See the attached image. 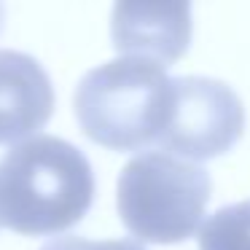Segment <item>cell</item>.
I'll return each instance as SVG.
<instances>
[{"label": "cell", "mask_w": 250, "mask_h": 250, "mask_svg": "<svg viewBox=\"0 0 250 250\" xmlns=\"http://www.w3.org/2000/svg\"><path fill=\"white\" fill-rule=\"evenodd\" d=\"M94 169L73 143L41 135L0 159V223L27 237L73 229L94 202Z\"/></svg>", "instance_id": "6da1fadb"}, {"label": "cell", "mask_w": 250, "mask_h": 250, "mask_svg": "<svg viewBox=\"0 0 250 250\" xmlns=\"http://www.w3.org/2000/svg\"><path fill=\"white\" fill-rule=\"evenodd\" d=\"M172 78L162 65L121 57L78 81L73 108L83 135L110 151H140L159 143L169 119Z\"/></svg>", "instance_id": "7a4b0ae2"}, {"label": "cell", "mask_w": 250, "mask_h": 250, "mask_svg": "<svg viewBox=\"0 0 250 250\" xmlns=\"http://www.w3.org/2000/svg\"><path fill=\"white\" fill-rule=\"evenodd\" d=\"M210 194L212 180L202 164L146 151L121 169L116 207L135 242L175 245L199 231Z\"/></svg>", "instance_id": "3957f363"}, {"label": "cell", "mask_w": 250, "mask_h": 250, "mask_svg": "<svg viewBox=\"0 0 250 250\" xmlns=\"http://www.w3.org/2000/svg\"><path fill=\"white\" fill-rule=\"evenodd\" d=\"M245 129V108L229 83L205 76L172 78L169 119L159 146L186 162H207L231 151Z\"/></svg>", "instance_id": "277c9868"}, {"label": "cell", "mask_w": 250, "mask_h": 250, "mask_svg": "<svg viewBox=\"0 0 250 250\" xmlns=\"http://www.w3.org/2000/svg\"><path fill=\"white\" fill-rule=\"evenodd\" d=\"M113 46L126 57L151 60L167 67L191 43L188 3H119L110 17Z\"/></svg>", "instance_id": "5b68a950"}, {"label": "cell", "mask_w": 250, "mask_h": 250, "mask_svg": "<svg viewBox=\"0 0 250 250\" xmlns=\"http://www.w3.org/2000/svg\"><path fill=\"white\" fill-rule=\"evenodd\" d=\"M54 113V86L35 57L0 51V146L24 143Z\"/></svg>", "instance_id": "8992f818"}, {"label": "cell", "mask_w": 250, "mask_h": 250, "mask_svg": "<svg viewBox=\"0 0 250 250\" xmlns=\"http://www.w3.org/2000/svg\"><path fill=\"white\" fill-rule=\"evenodd\" d=\"M199 250H250V199L212 212L199 229Z\"/></svg>", "instance_id": "52a82bcc"}, {"label": "cell", "mask_w": 250, "mask_h": 250, "mask_svg": "<svg viewBox=\"0 0 250 250\" xmlns=\"http://www.w3.org/2000/svg\"><path fill=\"white\" fill-rule=\"evenodd\" d=\"M41 250H146L135 239H86V237H60Z\"/></svg>", "instance_id": "ba28073f"}, {"label": "cell", "mask_w": 250, "mask_h": 250, "mask_svg": "<svg viewBox=\"0 0 250 250\" xmlns=\"http://www.w3.org/2000/svg\"><path fill=\"white\" fill-rule=\"evenodd\" d=\"M3 17H6V11H3V6H0V27H3Z\"/></svg>", "instance_id": "9c48e42d"}]
</instances>
